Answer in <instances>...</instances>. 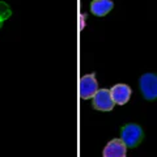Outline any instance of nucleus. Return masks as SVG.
Listing matches in <instances>:
<instances>
[{"label":"nucleus","instance_id":"1","mask_svg":"<svg viewBox=\"0 0 157 157\" xmlns=\"http://www.w3.org/2000/svg\"><path fill=\"white\" fill-rule=\"evenodd\" d=\"M121 139L127 148H135L144 139L143 128L136 123H127L121 130Z\"/></svg>","mask_w":157,"mask_h":157},{"label":"nucleus","instance_id":"2","mask_svg":"<svg viewBox=\"0 0 157 157\" xmlns=\"http://www.w3.org/2000/svg\"><path fill=\"white\" fill-rule=\"evenodd\" d=\"M139 88L143 97L148 101L157 100V75L156 73H144L139 78Z\"/></svg>","mask_w":157,"mask_h":157},{"label":"nucleus","instance_id":"3","mask_svg":"<svg viewBox=\"0 0 157 157\" xmlns=\"http://www.w3.org/2000/svg\"><path fill=\"white\" fill-rule=\"evenodd\" d=\"M93 107L98 111H111L114 109V101H113L111 93L109 89H98L96 92V94L92 97Z\"/></svg>","mask_w":157,"mask_h":157},{"label":"nucleus","instance_id":"4","mask_svg":"<svg viewBox=\"0 0 157 157\" xmlns=\"http://www.w3.org/2000/svg\"><path fill=\"white\" fill-rule=\"evenodd\" d=\"M98 90V84L94 73H88L80 78V97L82 100H92Z\"/></svg>","mask_w":157,"mask_h":157},{"label":"nucleus","instance_id":"5","mask_svg":"<svg viewBox=\"0 0 157 157\" xmlns=\"http://www.w3.org/2000/svg\"><path fill=\"white\" fill-rule=\"evenodd\" d=\"M127 147L122 141V139H113L109 141L102 152V157H126Z\"/></svg>","mask_w":157,"mask_h":157},{"label":"nucleus","instance_id":"6","mask_svg":"<svg viewBox=\"0 0 157 157\" xmlns=\"http://www.w3.org/2000/svg\"><path fill=\"white\" fill-rule=\"evenodd\" d=\"M110 93H111V97H113L114 104L124 105V104H127V102L130 101L132 90L127 84H115L110 89Z\"/></svg>","mask_w":157,"mask_h":157},{"label":"nucleus","instance_id":"7","mask_svg":"<svg viewBox=\"0 0 157 157\" xmlns=\"http://www.w3.org/2000/svg\"><path fill=\"white\" fill-rule=\"evenodd\" d=\"M114 8L113 0H93L90 3V12L98 17H104Z\"/></svg>","mask_w":157,"mask_h":157},{"label":"nucleus","instance_id":"8","mask_svg":"<svg viewBox=\"0 0 157 157\" xmlns=\"http://www.w3.org/2000/svg\"><path fill=\"white\" fill-rule=\"evenodd\" d=\"M11 16H12L11 7H9L6 2H0V20L6 21V20H8Z\"/></svg>","mask_w":157,"mask_h":157},{"label":"nucleus","instance_id":"9","mask_svg":"<svg viewBox=\"0 0 157 157\" xmlns=\"http://www.w3.org/2000/svg\"><path fill=\"white\" fill-rule=\"evenodd\" d=\"M3 22H4V21H2V20H0V28L3 26Z\"/></svg>","mask_w":157,"mask_h":157}]
</instances>
